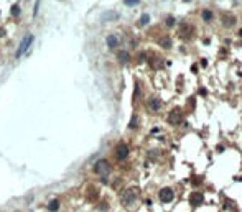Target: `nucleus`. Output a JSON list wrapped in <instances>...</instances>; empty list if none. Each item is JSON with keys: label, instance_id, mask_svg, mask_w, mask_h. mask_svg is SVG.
<instances>
[{"label": "nucleus", "instance_id": "obj_8", "mask_svg": "<svg viewBox=\"0 0 242 212\" xmlns=\"http://www.w3.org/2000/svg\"><path fill=\"white\" fill-rule=\"evenodd\" d=\"M117 17H119L117 12H104L101 20H102V22H110V20H117Z\"/></svg>", "mask_w": 242, "mask_h": 212}, {"label": "nucleus", "instance_id": "obj_21", "mask_svg": "<svg viewBox=\"0 0 242 212\" xmlns=\"http://www.w3.org/2000/svg\"><path fill=\"white\" fill-rule=\"evenodd\" d=\"M185 2H191V0H185Z\"/></svg>", "mask_w": 242, "mask_h": 212}, {"label": "nucleus", "instance_id": "obj_15", "mask_svg": "<svg viewBox=\"0 0 242 212\" xmlns=\"http://www.w3.org/2000/svg\"><path fill=\"white\" fill-rule=\"evenodd\" d=\"M119 59H120L122 62H127V61H129V53H125V51L119 53Z\"/></svg>", "mask_w": 242, "mask_h": 212}, {"label": "nucleus", "instance_id": "obj_14", "mask_svg": "<svg viewBox=\"0 0 242 212\" xmlns=\"http://www.w3.org/2000/svg\"><path fill=\"white\" fill-rule=\"evenodd\" d=\"M148 22H150V15H147V13H145V15H142V18L138 20V25L143 26V25H147Z\"/></svg>", "mask_w": 242, "mask_h": 212}, {"label": "nucleus", "instance_id": "obj_3", "mask_svg": "<svg viewBox=\"0 0 242 212\" xmlns=\"http://www.w3.org/2000/svg\"><path fill=\"white\" fill-rule=\"evenodd\" d=\"M173 197H175V194L170 187H163V189L160 191V199L163 201V202H171Z\"/></svg>", "mask_w": 242, "mask_h": 212}, {"label": "nucleus", "instance_id": "obj_13", "mask_svg": "<svg viewBox=\"0 0 242 212\" xmlns=\"http://www.w3.org/2000/svg\"><path fill=\"white\" fill-rule=\"evenodd\" d=\"M234 23H236V18H234V17H229V15L224 17V25L226 26H231V25H234Z\"/></svg>", "mask_w": 242, "mask_h": 212}, {"label": "nucleus", "instance_id": "obj_5", "mask_svg": "<svg viewBox=\"0 0 242 212\" xmlns=\"http://www.w3.org/2000/svg\"><path fill=\"white\" fill-rule=\"evenodd\" d=\"M115 156L119 159H125L129 156V147L125 143H120L117 148H115Z\"/></svg>", "mask_w": 242, "mask_h": 212}, {"label": "nucleus", "instance_id": "obj_19", "mask_svg": "<svg viewBox=\"0 0 242 212\" xmlns=\"http://www.w3.org/2000/svg\"><path fill=\"white\" fill-rule=\"evenodd\" d=\"M166 25H168V26H173V25H175V18L168 17V18H166Z\"/></svg>", "mask_w": 242, "mask_h": 212}, {"label": "nucleus", "instance_id": "obj_12", "mask_svg": "<svg viewBox=\"0 0 242 212\" xmlns=\"http://www.w3.org/2000/svg\"><path fill=\"white\" fill-rule=\"evenodd\" d=\"M201 17H203L204 22H209V20H213V12H211V10H203Z\"/></svg>", "mask_w": 242, "mask_h": 212}, {"label": "nucleus", "instance_id": "obj_9", "mask_svg": "<svg viewBox=\"0 0 242 212\" xmlns=\"http://www.w3.org/2000/svg\"><path fill=\"white\" fill-rule=\"evenodd\" d=\"M117 43H119V38L115 36V35H109V36H107V46L109 48H115V46H117Z\"/></svg>", "mask_w": 242, "mask_h": 212}, {"label": "nucleus", "instance_id": "obj_6", "mask_svg": "<svg viewBox=\"0 0 242 212\" xmlns=\"http://www.w3.org/2000/svg\"><path fill=\"white\" fill-rule=\"evenodd\" d=\"M168 120H170V123H173V125L180 123V120H181V110H180V109H173V110L170 112V115H168Z\"/></svg>", "mask_w": 242, "mask_h": 212}, {"label": "nucleus", "instance_id": "obj_7", "mask_svg": "<svg viewBox=\"0 0 242 212\" xmlns=\"http://www.w3.org/2000/svg\"><path fill=\"white\" fill-rule=\"evenodd\" d=\"M148 107L152 110H158L160 107H161V100L158 99V97H152V99L148 100Z\"/></svg>", "mask_w": 242, "mask_h": 212}, {"label": "nucleus", "instance_id": "obj_20", "mask_svg": "<svg viewBox=\"0 0 242 212\" xmlns=\"http://www.w3.org/2000/svg\"><path fill=\"white\" fill-rule=\"evenodd\" d=\"M38 3H40V0H36V3H35V12H33V15H36V12H38Z\"/></svg>", "mask_w": 242, "mask_h": 212}, {"label": "nucleus", "instance_id": "obj_18", "mask_svg": "<svg viewBox=\"0 0 242 212\" xmlns=\"http://www.w3.org/2000/svg\"><path fill=\"white\" fill-rule=\"evenodd\" d=\"M161 46H163V48H170L171 46V41L168 40V38H166V40H161Z\"/></svg>", "mask_w": 242, "mask_h": 212}, {"label": "nucleus", "instance_id": "obj_17", "mask_svg": "<svg viewBox=\"0 0 242 212\" xmlns=\"http://www.w3.org/2000/svg\"><path fill=\"white\" fill-rule=\"evenodd\" d=\"M12 15H15V17H17V15H20V7L17 5V3L12 7Z\"/></svg>", "mask_w": 242, "mask_h": 212}, {"label": "nucleus", "instance_id": "obj_2", "mask_svg": "<svg viewBox=\"0 0 242 212\" xmlns=\"http://www.w3.org/2000/svg\"><path fill=\"white\" fill-rule=\"evenodd\" d=\"M94 171L101 176H107L109 171H110V165H109L107 159H99V161L94 165Z\"/></svg>", "mask_w": 242, "mask_h": 212}, {"label": "nucleus", "instance_id": "obj_10", "mask_svg": "<svg viewBox=\"0 0 242 212\" xmlns=\"http://www.w3.org/2000/svg\"><path fill=\"white\" fill-rule=\"evenodd\" d=\"M191 202H193V206H199V204L203 202V194H193L191 196Z\"/></svg>", "mask_w": 242, "mask_h": 212}, {"label": "nucleus", "instance_id": "obj_1", "mask_svg": "<svg viewBox=\"0 0 242 212\" xmlns=\"http://www.w3.org/2000/svg\"><path fill=\"white\" fill-rule=\"evenodd\" d=\"M31 41H33V35H31V33H28V35H25V36L22 38V41H20V44H18V50H17V53H15V58H17V59H18V58H22V54L28 51Z\"/></svg>", "mask_w": 242, "mask_h": 212}, {"label": "nucleus", "instance_id": "obj_11", "mask_svg": "<svg viewBox=\"0 0 242 212\" xmlns=\"http://www.w3.org/2000/svg\"><path fill=\"white\" fill-rule=\"evenodd\" d=\"M59 209V201H51L50 204H48V210L50 212H56Z\"/></svg>", "mask_w": 242, "mask_h": 212}, {"label": "nucleus", "instance_id": "obj_16", "mask_svg": "<svg viewBox=\"0 0 242 212\" xmlns=\"http://www.w3.org/2000/svg\"><path fill=\"white\" fill-rule=\"evenodd\" d=\"M124 3L129 5V7H134V5H137V3H140V0H124Z\"/></svg>", "mask_w": 242, "mask_h": 212}, {"label": "nucleus", "instance_id": "obj_4", "mask_svg": "<svg viewBox=\"0 0 242 212\" xmlns=\"http://www.w3.org/2000/svg\"><path fill=\"white\" fill-rule=\"evenodd\" d=\"M135 194H137V191H135V189H129V191H125L124 196H122V202L127 204V206H129V204H132V202H134V201L137 199Z\"/></svg>", "mask_w": 242, "mask_h": 212}]
</instances>
